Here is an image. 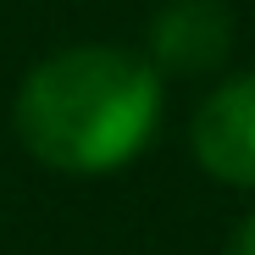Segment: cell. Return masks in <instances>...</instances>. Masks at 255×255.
Instances as JSON below:
<instances>
[{
    "mask_svg": "<svg viewBox=\"0 0 255 255\" xmlns=\"http://www.w3.org/2000/svg\"><path fill=\"white\" fill-rule=\"evenodd\" d=\"M161 78L117 45H72L39 61L17 95L22 144L56 172H117L155 133Z\"/></svg>",
    "mask_w": 255,
    "mask_h": 255,
    "instance_id": "obj_1",
    "label": "cell"
},
{
    "mask_svg": "<svg viewBox=\"0 0 255 255\" xmlns=\"http://www.w3.org/2000/svg\"><path fill=\"white\" fill-rule=\"evenodd\" d=\"M194 155L211 178L255 189V72L222 83L194 111Z\"/></svg>",
    "mask_w": 255,
    "mask_h": 255,
    "instance_id": "obj_2",
    "label": "cell"
},
{
    "mask_svg": "<svg viewBox=\"0 0 255 255\" xmlns=\"http://www.w3.org/2000/svg\"><path fill=\"white\" fill-rule=\"evenodd\" d=\"M155 61L172 72H211L233 45V17L222 0H172L155 17Z\"/></svg>",
    "mask_w": 255,
    "mask_h": 255,
    "instance_id": "obj_3",
    "label": "cell"
},
{
    "mask_svg": "<svg viewBox=\"0 0 255 255\" xmlns=\"http://www.w3.org/2000/svg\"><path fill=\"white\" fill-rule=\"evenodd\" d=\"M228 255H255V217L233 233V250H228Z\"/></svg>",
    "mask_w": 255,
    "mask_h": 255,
    "instance_id": "obj_4",
    "label": "cell"
}]
</instances>
